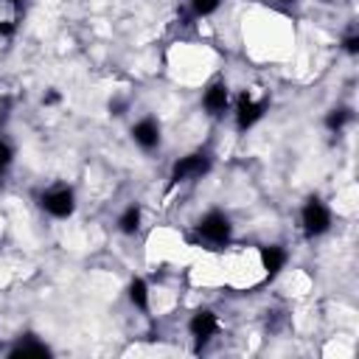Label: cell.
<instances>
[{"mask_svg":"<svg viewBox=\"0 0 359 359\" xmlns=\"http://www.w3.org/2000/svg\"><path fill=\"white\" fill-rule=\"evenodd\" d=\"M345 50H348V53H356V50H359V36H348V39H345Z\"/></svg>","mask_w":359,"mask_h":359,"instance_id":"2e32d148","label":"cell"},{"mask_svg":"<svg viewBox=\"0 0 359 359\" xmlns=\"http://www.w3.org/2000/svg\"><path fill=\"white\" fill-rule=\"evenodd\" d=\"M118 227H121V233H126V236H132L137 227H140V208H126L123 210V216L118 219Z\"/></svg>","mask_w":359,"mask_h":359,"instance_id":"30bf717a","label":"cell"},{"mask_svg":"<svg viewBox=\"0 0 359 359\" xmlns=\"http://www.w3.org/2000/svg\"><path fill=\"white\" fill-rule=\"evenodd\" d=\"M278 3H294V0H278Z\"/></svg>","mask_w":359,"mask_h":359,"instance_id":"e0dca14e","label":"cell"},{"mask_svg":"<svg viewBox=\"0 0 359 359\" xmlns=\"http://www.w3.org/2000/svg\"><path fill=\"white\" fill-rule=\"evenodd\" d=\"M348 121H351V109L339 107V109H331V112H328V118H325V126H328L331 132H339V129H342Z\"/></svg>","mask_w":359,"mask_h":359,"instance_id":"7c38bea8","label":"cell"},{"mask_svg":"<svg viewBox=\"0 0 359 359\" xmlns=\"http://www.w3.org/2000/svg\"><path fill=\"white\" fill-rule=\"evenodd\" d=\"M42 208L56 216V219H67L76 208V199H73V191L70 188H50L42 194Z\"/></svg>","mask_w":359,"mask_h":359,"instance_id":"5b68a950","label":"cell"},{"mask_svg":"<svg viewBox=\"0 0 359 359\" xmlns=\"http://www.w3.org/2000/svg\"><path fill=\"white\" fill-rule=\"evenodd\" d=\"M264 112H266V95L264 93L247 90V93L238 95V101H236V123H238V129H250Z\"/></svg>","mask_w":359,"mask_h":359,"instance_id":"7a4b0ae2","label":"cell"},{"mask_svg":"<svg viewBox=\"0 0 359 359\" xmlns=\"http://www.w3.org/2000/svg\"><path fill=\"white\" fill-rule=\"evenodd\" d=\"M129 300H132L137 309H149V289H146V283H143L140 278H135V280L129 283Z\"/></svg>","mask_w":359,"mask_h":359,"instance_id":"8fae6325","label":"cell"},{"mask_svg":"<svg viewBox=\"0 0 359 359\" xmlns=\"http://www.w3.org/2000/svg\"><path fill=\"white\" fill-rule=\"evenodd\" d=\"M230 230H233V227H230V219H227L224 213H219V210L202 216V222L196 224V236H199V241L213 244V247L227 244V241H230Z\"/></svg>","mask_w":359,"mask_h":359,"instance_id":"6da1fadb","label":"cell"},{"mask_svg":"<svg viewBox=\"0 0 359 359\" xmlns=\"http://www.w3.org/2000/svg\"><path fill=\"white\" fill-rule=\"evenodd\" d=\"M210 171V157L208 154H188V157H180L171 168V180L174 182H191V180H199Z\"/></svg>","mask_w":359,"mask_h":359,"instance_id":"3957f363","label":"cell"},{"mask_svg":"<svg viewBox=\"0 0 359 359\" xmlns=\"http://www.w3.org/2000/svg\"><path fill=\"white\" fill-rule=\"evenodd\" d=\"M300 222H303L306 236H323L331 227V210L320 199H309L300 213Z\"/></svg>","mask_w":359,"mask_h":359,"instance_id":"277c9868","label":"cell"},{"mask_svg":"<svg viewBox=\"0 0 359 359\" xmlns=\"http://www.w3.org/2000/svg\"><path fill=\"white\" fill-rule=\"evenodd\" d=\"M202 104H205V109H208L210 115H222V112L230 107V87H227L224 81L210 84V87L205 90V95H202Z\"/></svg>","mask_w":359,"mask_h":359,"instance_id":"8992f818","label":"cell"},{"mask_svg":"<svg viewBox=\"0 0 359 359\" xmlns=\"http://www.w3.org/2000/svg\"><path fill=\"white\" fill-rule=\"evenodd\" d=\"M132 137H135L137 146H143V149H154V146L160 143V126H157V121H151V118L137 121V123L132 126Z\"/></svg>","mask_w":359,"mask_h":359,"instance_id":"ba28073f","label":"cell"},{"mask_svg":"<svg viewBox=\"0 0 359 359\" xmlns=\"http://www.w3.org/2000/svg\"><path fill=\"white\" fill-rule=\"evenodd\" d=\"M219 3H222V0H191V8H194V14L205 17V14L216 11V8H219Z\"/></svg>","mask_w":359,"mask_h":359,"instance_id":"5bb4252c","label":"cell"},{"mask_svg":"<svg viewBox=\"0 0 359 359\" xmlns=\"http://www.w3.org/2000/svg\"><path fill=\"white\" fill-rule=\"evenodd\" d=\"M11 165V146L6 140H0V174Z\"/></svg>","mask_w":359,"mask_h":359,"instance_id":"9a60e30c","label":"cell"},{"mask_svg":"<svg viewBox=\"0 0 359 359\" xmlns=\"http://www.w3.org/2000/svg\"><path fill=\"white\" fill-rule=\"evenodd\" d=\"M188 328H191V334L196 337V339H210L216 331H219V320H216V314L213 311H208V309H202V311H196L194 317H191V323H188Z\"/></svg>","mask_w":359,"mask_h":359,"instance_id":"52a82bcc","label":"cell"},{"mask_svg":"<svg viewBox=\"0 0 359 359\" xmlns=\"http://www.w3.org/2000/svg\"><path fill=\"white\" fill-rule=\"evenodd\" d=\"M283 264H286V252L280 247H264L261 250V266L266 275H278L283 269Z\"/></svg>","mask_w":359,"mask_h":359,"instance_id":"9c48e42d","label":"cell"},{"mask_svg":"<svg viewBox=\"0 0 359 359\" xmlns=\"http://www.w3.org/2000/svg\"><path fill=\"white\" fill-rule=\"evenodd\" d=\"M11 356H48V348L39 345V342H20L11 351Z\"/></svg>","mask_w":359,"mask_h":359,"instance_id":"4fadbf2b","label":"cell"}]
</instances>
